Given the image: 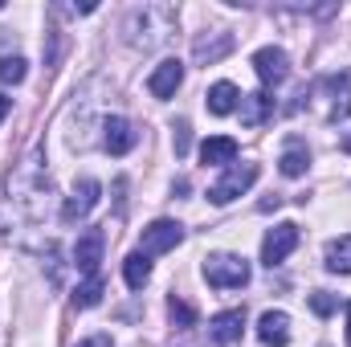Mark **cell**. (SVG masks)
<instances>
[{"mask_svg":"<svg viewBox=\"0 0 351 347\" xmlns=\"http://www.w3.org/2000/svg\"><path fill=\"white\" fill-rule=\"evenodd\" d=\"M176 33V8L172 4H139L123 21V37L135 49H160Z\"/></svg>","mask_w":351,"mask_h":347,"instance_id":"6da1fadb","label":"cell"},{"mask_svg":"<svg viewBox=\"0 0 351 347\" xmlns=\"http://www.w3.org/2000/svg\"><path fill=\"white\" fill-rule=\"evenodd\" d=\"M204 282L213 290H241L250 282V261L241 254H208L204 258Z\"/></svg>","mask_w":351,"mask_h":347,"instance_id":"7a4b0ae2","label":"cell"},{"mask_svg":"<svg viewBox=\"0 0 351 347\" xmlns=\"http://www.w3.org/2000/svg\"><path fill=\"white\" fill-rule=\"evenodd\" d=\"M302 94L306 98H327V110H323L327 123H339V119L351 115V74H327Z\"/></svg>","mask_w":351,"mask_h":347,"instance_id":"3957f363","label":"cell"},{"mask_svg":"<svg viewBox=\"0 0 351 347\" xmlns=\"http://www.w3.org/2000/svg\"><path fill=\"white\" fill-rule=\"evenodd\" d=\"M254 180H258V164H229V172L208 188V200H213V204H229V200H237L245 188H254Z\"/></svg>","mask_w":351,"mask_h":347,"instance_id":"277c9868","label":"cell"},{"mask_svg":"<svg viewBox=\"0 0 351 347\" xmlns=\"http://www.w3.org/2000/svg\"><path fill=\"white\" fill-rule=\"evenodd\" d=\"M298 225L294 221H282V225H274L269 233H265V241H262V261L274 270V265H282V261L290 258L294 250H298Z\"/></svg>","mask_w":351,"mask_h":347,"instance_id":"5b68a950","label":"cell"},{"mask_svg":"<svg viewBox=\"0 0 351 347\" xmlns=\"http://www.w3.org/2000/svg\"><path fill=\"white\" fill-rule=\"evenodd\" d=\"M184 241V225L180 221H152L139 237V254L143 258H156V254H168Z\"/></svg>","mask_w":351,"mask_h":347,"instance_id":"8992f818","label":"cell"},{"mask_svg":"<svg viewBox=\"0 0 351 347\" xmlns=\"http://www.w3.org/2000/svg\"><path fill=\"white\" fill-rule=\"evenodd\" d=\"M254 70H258V78H262L265 90L282 86L286 82V74H290V58H286V49H278V45H265L254 53Z\"/></svg>","mask_w":351,"mask_h":347,"instance_id":"52a82bcc","label":"cell"},{"mask_svg":"<svg viewBox=\"0 0 351 347\" xmlns=\"http://www.w3.org/2000/svg\"><path fill=\"white\" fill-rule=\"evenodd\" d=\"M98 192H102V184H98L94 176H82V180L74 184V196H70V200H66V208H62V221H66V225L86 221L90 208L98 204Z\"/></svg>","mask_w":351,"mask_h":347,"instance_id":"ba28073f","label":"cell"},{"mask_svg":"<svg viewBox=\"0 0 351 347\" xmlns=\"http://www.w3.org/2000/svg\"><path fill=\"white\" fill-rule=\"evenodd\" d=\"M233 33H208V37H196L192 41V58H196V66H217L221 58H229L233 53Z\"/></svg>","mask_w":351,"mask_h":347,"instance_id":"9c48e42d","label":"cell"},{"mask_svg":"<svg viewBox=\"0 0 351 347\" xmlns=\"http://www.w3.org/2000/svg\"><path fill=\"white\" fill-rule=\"evenodd\" d=\"M102 147H106L110 156H127V152L135 147V127H131L123 115H110V119L102 123Z\"/></svg>","mask_w":351,"mask_h":347,"instance_id":"30bf717a","label":"cell"},{"mask_svg":"<svg viewBox=\"0 0 351 347\" xmlns=\"http://www.w3.org/2000/svg\"><path fill=\"white\" fill-rule=\"evenodd\" d=\"M245 331V311H221L213 323H208V339L217 347H233Z\"/></svg>","mask_w":351,"mask_h":347,"instance_id":"8fae6325","label":"cell"},{"mask_svg":"<svg viewBox=\"0 0 351 347\" xmlns=\"http://www.w3.org/2000/svg\"><path fill=\"white\" fill-rule=\"evenodd\" d=\"M180 82H184V62L168 58V62H160V66L152 70L147 90H152V98H172L176 90H180Z\"/></svg>","mask_w":351,"mask_h":347,"instance_id":"7c38bea8","label":"cell"},{"mask_svg":"<svg viewBox=\"0 0 351 347\" xmlns=\"http://www.w3.org/2000/svg\"><path fill=\"white\" fill-rule=\"evenodd\" d=\"M102 246H106V237H102V229H86L82 237H78V246H74V265L82 270V274H98V261H102Z\"/></svg>","mask_w":351,"mask_h":347,"instance_id":"4fadbf2b","label":"cell"},{"mask_svg":"<svg viewBox=\"0 0 351 347\" xmlns=\"http://www.w3.org/2000/svg\"><path fill=\"white\" fill-rule=\"evenodd\" d=\"M258 339L265 347H286L290 344V315L286 311H265L258 319Z\"/></svg>","mask_w":351,"mask_h":347,"instance_id":"5bb4252c","label":"cell"},{"mask_svg":"<svg viewBox=\"0 0 351 347\" xmlns=\"http://www.w3.org/2000/svg\"><path fill=\"white\" fill-rule=\"evenodd\" d=\"M200 160H204V168L237 164V139H229V135H213V139H204V143H200Z\"/></svg>","mask_w":351,"mask_h":347,"instance_id":"9a60e30c","label":"cell"},{"mask_svg":"<svg viewBox=\"0 0 351 347\" xmlns=\"http://www.w3.org/2000/svg\"><path fill=\"white\" fill-rule=\"evenodd\" d=\"M269 110H274V98L258 90V94H241V123L245 127H262L265 119H269Z\"/></svg>","mask_w":351,"mask_h":347,"instance_id":"2e32d148","label":"cell"},{"mask_svg":"<svg viewBox=\"0 0 351 347\" xmlns=\"http://www.w3.org/2000/svg\"><path fill=\"white\" fill-rule=\"evenodd\" d=\"M278 168H282V176L298 180V176L311 168V152H306V143H302V139H290L286 152H282V160H278Z\"/></svg>","mask_w":351,"mask_h":347,"instance_id":"e0dca14e","label":"cell"},{"mask_svg":"<svg viewBox=\"0 0 351 347\" xmlns=\"http://www.w3.org/2000/svg\"><path fill=\"white\" fill-rule=\"evenodd\" d=\"M237 98H241V90L233 86V82H217V86L208 90L204 102H208L213 115H233V110H237Z\"/></svg>","mask_w":351,"mask_h":347,"instance_id":"ac0fdd59","label":"cell"},{"mask_svg":"<svg viewBox=\"0 0 351 347\" xmlns=\"http://www.w3.org/2000/svg\"><path fill=\"white\" fill-rule=\"evenodd\" d=\"M123 278H127L131 290H143L147 278H152V261L143 258V254H127V261H123Z\"/></svg>","mask_w":351,"mask_h":347,"instance_id":"d6986e66","label":"cell"},{"mask_svg":"<svg viewBox=\"0 0 351 347\" xmlns=\"http://www.w3.org/2000/svg\"><path fill=\"white\" fill-rule=\"evenodd\" d=\"M323 258H327V270L331 274H351V233L339 237V241H331Z\"/></svg>","mask_w":351,"mask_h":347,"instance_id":"ffe728a7","label":"cell"},{"mask_svg":"<svg viewBox=\"0 0 351 347\" xmlns=\"http://www.w3.org/2000/svg\"><path fill=\"white\" fill-rule=\"evenodd\" d=\"M102 302V274H90L86 282L74 290V307L78 311H90V307H98Z\"/></svg>","mask_w":351,"mask_h":347,"instance_id":"44dd1931","label":"cell"},{"mask_svg":"<svg viewBox=\"0 0 351 347\" xmlns=\"http://www.w3.org/2000/svg\"><path fill=\"white\" fill-rule=\"evenodd\" d=\"M25 74H29L25 58H0V82H4V86H16V82H25Z\"/></svg>","mask_w":351,"mask_h":347,"instance_id":"7402d4cb","label":"cell"},{"mask_svg":"<svg viewBox=\"0 0 351 347\" xmlns=\"http://www.w3.org/2000/svg\"><path fill=\"white\" fill-rule=\"evenodd\" d=\"M168 315H172V323L176 327H192V323H196V311H192V307H188V302H184V298H168Z\"/></svg>","mask_w":351,"mask_h":347,"instance_id":"603a6c76","label":"cell"},{"mask_svg":"<svg viewBox=\"0 0 351 347\" xmlns=\"http://www.w3.org/2000/svg\"><path fill=\"white\" fill-rule=\"evenodd\" d=\"M311 307H315V315H335V307H339V302H335L327 290H315V294H311Z\"/></svg>","mask_w":351,"mask_h":347,"instance_id":"cb8c5ba5","label":"cell"},{"mask_svg":"<svg viewBox=\"0 0 351 347\" xmlns=\"http://www.w3.org/2000/svg\"><path fill=\"white\" fill-rule=\"evenodd\" d=\"M188 139H192V131H188V123L180 119V123H176V156H188Z\"/></svg>","mask_w":351,"mask_h":347,"instance_id":"d4e9b609","label":"cell"},{"mask_svg":"<svg viewBox=\"0 0 351 347\" xmlns=\"http://www.w3.org/2000/svg\"><path fill=\"white\" fill-rule=\"evenodd\" d=\"M78 347H114V344H110L106 335H90V339H82Z\"/></svg>","mask_w":351,"mask_h":347,"instance_id":"484cf974","label":"cell"},{"mask_svg":"<svg viewBox=\"0 0 351 347\" xmlns=\"http://www.w3.org/2000/svg\"><path fill=\"white\" fill-rule=\"evenodd\" d=\"M8 110H12V98H4V94H0V123H4V115H8Z\"/></svg>","mask_w":351,"mask_h":347,"instance_id":"4316f807","label":"cell"},{"mask_svg":"<svg viewBox=\"0 0 351 347\" xmlns=\"http://www.w3.org/2000/svg\"><path fill=\"white\" fill-rule=\"evenodd\" d=\"M339 147H343V152L351 156V135H343V139H339Z\"/></svg>","mask_w":351,"mask_h":347,"instance_id":"83f0119b","label":"cell"},{"mask_svg":"<svg viewBox=\"0 0 351 347\" xmlns=\"http://www.w3.org/2000/svg\"><path fill=\"white\" fill-rule=\"evenodd\" d=\"M348 347H351V307H348Z\"/></svg>","mask_w":351,"mask_h":347,"instance_id":"f1b7e54d","label":"cell"},{"mask_svg":"<svg viewBox=\"0 0 351 347\" xmlns=\"http://www.w3.org/2000/svg\"><path fill=\"white\" fill-rule=\"evenodd\" d=\"M0 8H4V4H0Z\"/></svg>","mask_w":351,"mask_h":347,"instance_id":"f546056e","label":"cell"}]
</instances>
